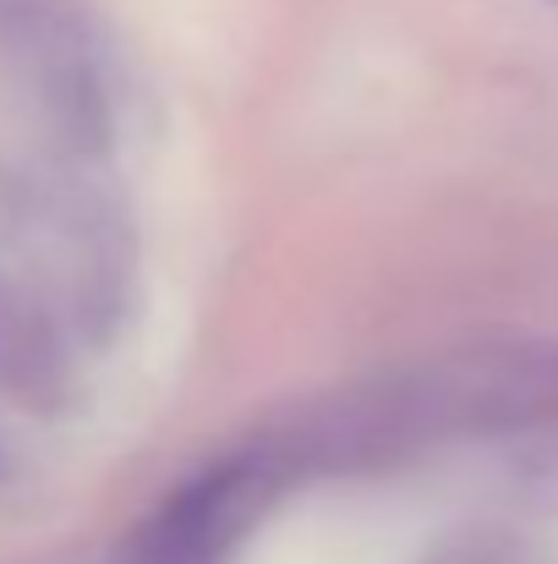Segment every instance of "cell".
I'll list each match as a JSON object with an SVG mask.
<instances>
[{
	"label": "cell",
	"instance_id": "obj_1",
	"mask_svg": "<svg viewBox=\"0 0 558 564\" xmlns=\"http://www.w3.org/2000/svg\"><path fill=\"white\" fill-rule=\"evenodd\" d=\"M241 521H247V477L241 471L203 477L143 532L138 564H219Z\"/></svg>",
	"mask_w": 558,
	"mask_h": 564
}]
</instances>
